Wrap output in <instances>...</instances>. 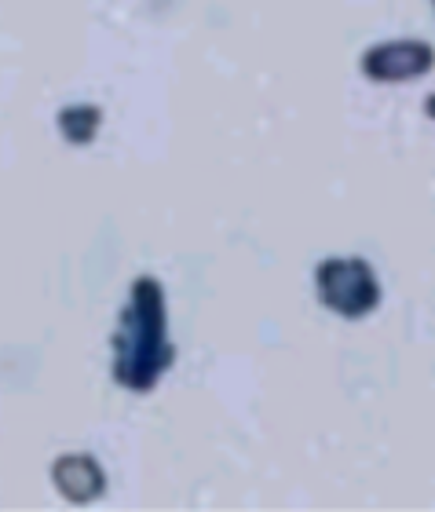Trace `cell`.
I'll use <instances>...</instances> for the list:
<instances>
[{"label":"cell","mask_w":435,"mask_h":512,"mask_svg":"<svg viewBox=\"0 0 435 512\" xmlns=\"http://www.w3.org/2000/svg\"><path fill=\"white\" fill-rule=\"evenodd\" d=\"M176 363V344L169 337V304L165 286L154 275H139L128 289L114 330V374L117 388L150 395Z\"/></svg>","instance_id":"6da1fadb"},{"label":"cell","mask_w":435,"mask_h":512,"mask_svg":"<svg viewBox=\"0 0 435 512\" xmlns=\"http://www.w3.org/2000/svg\"><path fill=\"white\" fill-rule=\"evenodd\" d=\"M311 278H315L319 304L326 311H333L337 319H370L384 300L381 278H377L370 260H362V256H326V260L315 264Z\"/></svg>","instance_id":"7a4b0ae2"},{"label":"cell","mask_w":435,"mask_h":512,"mask_svg":"<svg viewBox=\"0 0 435 512\" xmlns=\"http://www.w3.org/2000/svg\"><path fill=\"white\" fill-rule=\"evenodd\" d=\"M359 70L366 81L377 85H406L435 70V48L417 37H395L366 48L359 59Z\"/></svg>","instance_id":"3957f363"},{"label":"cell","mask_w":435,"mask_h":512,"mask_svg":"<svg viewBox=\"0 0 435 512\" xmlns=\"http://www.w3.org/2000/svg\"><path fill=\"white\" fill-rule=\"evenodd\" d=\"M52 483L74 505H92L107 494V472L92 454H63L52 465Z\"/></svg>","instance_id":"277c9868"},{"label":"cell","mask_w":435,"mask_h":512,"mask_svg":"<svg viewBox=\"0 0 435 512\" xmlns=\"http://www.w3.org/2000/svg\"><path fill=\"white\" fill-rule=\"evenodd\" d=\"M55 125L70 147H88V143H96L99 128H103V110L96 103H70L59 110Z\"/></svg>","instance_id":"5b68a950"},{"label":"cell","mask_w":435,"mask_h":512,"mask_svg":"<svg viewBox=\"0 0 435 512\" xmlns=\"http://www.w3.org/2000/svg\"><path fill=\"white\" fill-rule=\"evenodd\" d=\"M425 114H428V118L435 121V92H432V96L425 99Z\"/></svg>","instance_id":"8992f818"},{"label":"cell","mask_w":435,"mask_h":512,"mask_svg":"<svg viewBox=\"0 0 435 512\" xmlns=\"http://www.w3.org/2000/svg\"><path fill=\"white\" fill-rule=\"evenodd\" d=\"M432 8H435V0H432Z\"/></svg>","instance_id":"52a82bcc"}]
</instances>
